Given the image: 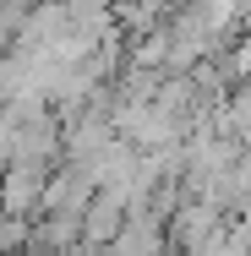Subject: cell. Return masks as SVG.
<instances>
[{
	"label": "cell",
	"instance_id": "obj_1",
	"mask_svg": "<svg viewBox=\"0 0 251 256\" xmlns=\"http://www.w3.org/2000/svg\"><path fill=\"white\" fill-rule=\"evenodd\" d=\"M126 229V191H93V202L82 212V240L93 251H109Z\"/></svg>",
	"mask_w": 251,
	"mask_h": 256
},
{
	"label": "cell",
	"instance_id": "obj_2",
	"mask_svg": "<svg viewBox=\"0 0 251 256\" xmlns=\"http://www.w3.org/2000/svg\"><path fill=\"white\" fill-rule=\"evenodd\" d=\"M28 240H33V224H22V218H6V212H0V256L22 251Z\"/></svg>",
	"mask_w": 251,
	"mask_h": 256
}]
</instances>
